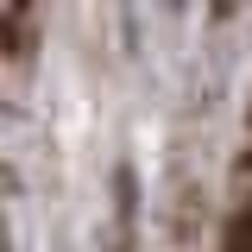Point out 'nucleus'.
I'll list each match as a JSON object with an SVG mask.
<instances>
[{
	"label": "nucleus",
	"instance_id": "1",
	"mask_svg": "<svg viewBox=\"0 0 252 252\" xmlns=\"http://www.w3.org/2000/svg\"><path fill=\"white\" fill-rule=\"evenodd\" d=\"M227 252H252V202H246V215H240V233H233V246Z\"/></svg>",
	"mask_w": 252,
	"mask_h": 252
}]
</instances>
